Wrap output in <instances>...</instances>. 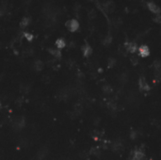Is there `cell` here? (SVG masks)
I'll list each match as a JSON object with an SVG mask.
<instances>
[{
  "label": "cell",
  "mask_w": 161,
  "mask_h": 160,
  "mask_svg": "<svg viewBox=\"0 0 161 160\" xmlns=\"http://www.w3.org/2000/svg\"><path fill=\"white\" fill-rule=\"evenodd\" d=\"M90 1H95V0H90Z\"/></svg>",
  "instance_id": "484cf974"
},
{
  "label": "cell",
  "mask_w": 161,
  "mask_h": 160,
  "mask_svg": "<svg viewBox=\"0 0 161 160\" xmlns=\"http://www.w3.org/2000/svg\"><path fill=\"white\" fill-rule=\"evenodd\" d=\"M154 81L157 82V83L161 82V71L154 72Z\"/></svg>",
  "instance_id": "e0dca14e"
},
{
  "label": "cell",
  "mask_w": 161,
  "mask_h": 160,
  "mask_svg": "<svg viewBox=\"0 0 161 160\" xmlns=\"http://www.w3.org/2000/svg\"><path fill=\"white\" fill-rule=\"evenodd\" d=\"M138 131H136V130H132L131 131V134H130V138H131V139H136L137 138H138Z\"/></svg>",
  "instance_id": "d6986e66"
},
{
  "label": "cell",
  "mask_w": 161,
  "mask_h": 160,
  "mask_svg": "<svg viewBox=\"0 0 161 160\" xmlns=\"http://www.w3.org/2000/svg\"><path fill=\"white\" fill-rule=\"evenodd\" d=\"M123 148H124V147H123V144H122L121 141H119V140L113 142L112 145H111V149H112V151L115 152V153H120V152H122V151L123 150Z\"/></svg>",
  "instance_id": "52a82bcc"
},
{
  "label": "cell",
  "mask_w": 161,
  "mask_h": 160,
  "mask_svg": "<svg viewBox=\"0 0 161 160\" xmlns=\"http://www.w3.org/2000/svg\"><path fill=\"white\" fill-rule=\"evenodd\" d=\"M139 50V55L142 57H146L150 55V49L147 45H141L140 48H138Z\"/></svg>",
  "instance_id": "8992f818"
},
{
  "label": "cell",
  "mask_w": 161,
  "mask_h": 160,
  "mask_svg": "<svg viewBox=\"0 0 161 160\" xmlns=\"http://www.w3.org/2000/svg\"><path fill=\"white\" fill-rule=\"evenodd\" d=\"M147 7H148V9H149V11H151V12H153L154 15L155 14H159L160 13V8L157 6V5H155L154 2H148L147 3Z\"/></svg>",
  "instance_id": "5b68a950"
},
{
  "label": "cell",
  "mask_w": 161,
  "mask_h": 160,
  "mask_svg": "<svg viewBox=\"0 0 161 160\" xmlns=\"http://www.w3.org/2000/svg\"><path fill=\"white\" fill-rule=\"evenodd\" d=\"M153 67L154 69V72L161 71V62L159 60H154V63H153Z\"/></svg>",
  "instance_id": "4fadbf2b"
},
{
  "label": "cell",
  "mask_w": 161,
  "mask_h": 160,
  "mask_svg": "<svg viewBox=\"0 0 161 160\" xmlns=\"http://www.w3.org/2000/svg\"><path fill=\"white\" fill-rule=\"evenodd\" d=\"M115 8H116L115 7V4L112 1H108V2H106V3L103 4V10H104V11H106L108 13L113 12L115 11Z\"/></svg>",
  "instance_id": "277c9868"
},
{
  "label": "cell",
  "mask_w": 161,
  "mask_h": 160,
  "mask_svg": "<svg viewBox=\"0 0 161 160\" xmlns=\"http://www.w3.org/2000/svg\"><path fill=\"white\" fill-rule=\"evenodd\" d=\"M66 27L71 31V32H75L76 31L78 28H79V23L77 22V20L76 19H72V20H69L66 22L65 24Z\"/></svg>",
  "instance_id": "7a4b0ae2"
},
{
  "label": "cell",
  "mask_w": 161,
  "mask_h": 160,
  "mask_svg": "<svg viewBox=\"0 0 161 160\" xmlns=\"http://www.w3.org/2000/svg\"><path fill=\"white\" fill-rule=\"evenodd\" d=\"M49 52L51 53V55H53L56 57H59L61 56V53L58 49V50L57 49H49Z\"/></svg>",
  "instance_id": "2e32d148"
},
{
  "label": "cell",
  "mask_w": 161,
  "mask_h": 160,
  "mask_svg": "<svg viewBox=\"0 0 161 160\" xmlns=\"http://www.w3.org/2000/svg\"><path fill=\"white\" fill-rule=\"evenodd\" d=\"M125 48H126L127 52L134 54L138 50V45L136 43H125Z\"/></svg>",
  "instance_id": "ba28073f"
},
{
  "label": "cell",
  "mask_w": 161,
  "mask_h": 160,
  "mask_svg": "<svg viewBox=\"0 0 161 160\" xmlns=\"http://www.w3.org/2000/svg\"><path fill=\"white\" fill-rule=\"evenodd\" d=\"M154 22H155V23L160 24V23H161V14H160V13H159V14H155V16H154Z\"/></svg>",
  "instance_id": "44dd1931"
},
{
  "label": "cell",
  "mask_w": 161,
  "mask_h": 160,
  "mask_svg": "<svg viewBox=\"0 0 161 160\" xmlns=\"http://www.w3.org/2000/svg\"><path fill=\"white\" fill-rule=\"evenodd\" d=\"M131 155H132L131 160H143L144 157H145V153H144L143 150L140 149V148L135 149V150L132 152Z\"/></svg>",
  "instance_id": "6da1fadb"
},
{
  "label": "cell",
  "mask_w": 161,
  "mask_h": 160,
  "mask_svg": "<svg viewBox=\"0 0 161 160\" xmlns=\"http://www.w3.org/2000/svg\"><path fill=\"white\" fill-rule=\"evenodd\" d=\"M103 90H104V92H105V93L109 94V93H111L112 89H111V87H110L109 85H105V86L103 87Z\"/></svg>",
  "instance_id": "ac0fdd59"
},
{
  "label": "cell",
  "mask_w": 161,
  "mask_h": 160,
  "mask_svg": "<svg viewBox=\"0 0 161 160\" xmlns=\"http://www.w3.org/2000/svg\"><path fill=\"white\" fill-rule=\"evenodd\" d=\"M96 17V12L94 11H91L90 13H89V18L90 19H94Z\"/></svg>",
  "instance_id": "cb8c5ba5"
},
{
  "label": "cell",
  "mask_w": 161,
  "mask_h": 160,
  "mask_svg": "<svg viewBox=\"0 0 161 160\" xmlns=\"http://www.w3.org/2000/svg\"><path fill=\"white\" fill-rule=\"evenodd\" d=\"M82 51H83V54L85 57H89L91 53H92V49L91 47L89 45V44H86L82 47Z\"/></svg>",
  "instance_id": "30bf717a"
},
{
  "label": "cell",
  "mask_w": 161,
  "mask_h": 160,
  "mask_svg": "<svg viewBox=\"0 0 161 160\" xmlns=\"http://www.w3.org/2000/svg\"><path fill=\"white\" fill-rule=\"evenodd\" d=\"M115 64H116V60L114 58H109L108 59V67L109 68H112Z\"/></svg>",
  "instance_id": "ffe728a7"
},
{
  "label": "cell",
  "mask_w": 161,
  "mask_h": 160,
  "mask_svg": "<svg viewBox=\"0 0 161 160\" xmlns=\"http://www.w3.org/2000/svg\"><path fill=\"white\" fill-rule=\"evenodd\" d=\"M44 67V63L41 61V60H37L34 64V68L37 70V71H41Z\"/></svg>",
  "instance_id": "5bb4252c"
},
{
  "label": "cell",
  "mask_w": 161,
  "mask_h": 160,
  "mask_svg": "<svg viewBox=\"0 0 161 160\" xmlns=\"http://www.w3.org/2000/svg\"><path fill=\"white\" fill-rule=\"evenodd\" d=\"M30 23V18H27V17H25L22 19V21L20 22V26L22 28H25V26H27Z\"/></svg>",
  "instance_id": "7c38bea8"
},
{
  "label": "cell",
  "mask_w": 161,
  "mask_h": 160,
  "mask_svg": "<svg viewBox=\"0 0 161 160\" xmlns=\"http://www.w3.org/2000/svg\"><path fill=\"white\" fill-rule=\"evenodd\" d=\"M131 62H132V64H134V65H137V64L139 63V58L137 57H131Z\"/></svg>",
  "instance_id": "603a6c76"
},
{
  "label": "cell",
  "mask_w": 161,
  "mask_h": 160,
  "mask_svg": "<svg viewBox=\"0 0 161 160\" xmlns=\"http://www.w3.org/2000/svg\"><path fill=\"white\" fill-rule=\"evenodd\" d=\"M66 45V43L63 39H58L56 41V46L58 47V49H61V48H64Z\"/></svg>",
  "instance_id": "8fae6325"
},
{
  "label": "cell",
  "mask_w": 161,
  "mask_h": 160,
  "mask_svg": "<svg viewBox=\"0 0 161 160\" xmlns=\"http://www.w3.org/2000/svg\"><path fill=\"white\" fill-rule=\"evenodd\" d=\"M24 36L25 37V39L27 40V41H32V39H33V35H31L30 33H26V32H25V33H24Z\"/></svg>",
  "instance_id": "7402d4cb"
},
{
  "label": "cell",
  "mask_w": 161,
  "mask_h": 160,
  "mask_svg": "<svg viewBox=\"0 0 161 160\" xmlns=\"http://www.w3.org/2000/svg\"><path fill=\"white\" fill-rule=\"evenodd\" d=\"M24 1H25V3H27V2H28V1H30V0H24Z\"/></svg>",
  "instance_id": "d4e9b609"
},
{
  "label": "cell",
  "mask_w": 161,
  "mask_h": 160,
  "mask_svg": "<svg viewBox=\"0 0 161 160\" xmlns=\"http://www.w3.org/2000/svg\"><path fill=\"white\" fill-rule=\"evenodd\" d=\"M139 88H140V89L141 91H143V92L149 91V90L151 89L150 85L147 83V81L145 80L144 77L140 78V80H139Z\"/></svg>",
  "instance_id": "3957f363"
},
{
  "label": "cell",
  "mask_w": 161,
  "mask_h": 160,
  "mask_svg": "<svg viewBox=\"0 0 161 160\" xmlns=\"http://www.w3.org/2000/svg\"><path fill=\"white\" fill-rule=\"evenodd\" d=\"M24 125H25V121H24V119H23L22 117L17 118V119L14 121V122H13V126H14L15 128H17V129H21V128H22Z\"/></svg>",
  "instance_id": "9c48e42d"
},
{
  "label": "cell",
  "mask_w": 161,
  "mask_h": 160,
  "mask_svg": "<svg viewBox=\"0 0 161 160\" xmlns=\"http://www.w3.org/2000/svg\"><path fill=\"white\" fill-rule=\"evenodd\" d=\"M111 43H112V37H111V35H108V36L104 39V41H103V43H104V45H106V46L109 45Z\"/></svg>",
  "instance_id": "9a60e30c"
}]
</instances>
